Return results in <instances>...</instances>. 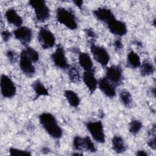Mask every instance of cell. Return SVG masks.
Returning a JSON list of instances; mask_svg holds the SVG:
<instances>
[{"instance_id":"27","label":"cell","mask_w":156,"mask_h":156,"mask_svg":"<svg viewBox=\"0 0 156 156\" xmlns=\"http://www.w3.org/2000/svg\"><path fill=\"white\" fill-rule=\"evenodd\" d=\"M27 55L32 61V62H37L38 60L39 55L38 52L30 47H27L24 50Z\"/></svg>"},{"instance_id":"16","label":"cell","mask_w":156,"mask_h":156,"mask_svg":"<svg viewBox=\"0 0 156 156\" xmlns=\"http://www.w3.org/2000/svg\"><path fill=\"white\" fill-rule=\"evenodd\" d=\"M83 80L89 91L93 93L96 90L98 85V82L94 76L93 71H85L83 76Z\"/></svg>"},{"instance_id":"14","label":"cell","mask_w":156,"mask_h":156,"mask_svg":"<svg viewBox=\"0 0 156 156\" xmlns=\"http://www.w3.org/2000/svg\"><path fill=\"white\" fill-rule=\"evenodd\" d=\"M15 38L23 44L29 43L32 38V30L27 27H20L13 32Z\"/></svg>"},{"instance_id":"4","label":"cell","mask_w":156,"mask_h":156,"mask_svg":"<svg viewBox=\"0 0 156 156\" xmlns=\"http://www.w3.org/2000/svg\"><path fill=\"white\" fill-rule=\"evenodd\" d=\"M87 128L96 141L100 143L105 142V133L101 121L88 122L87 124Z\"/></svg>"},{"instance_id":"1","label":"cell","mask_w":156,"mask_h":156,"mask_svg":"<svg viewBox=\"0 0 156 156\" xmlns=\"http://www.w3.org/2000/svg\"><path fill=\"white\" fill-rule=\"evenodd\" d=\"M40 122L52 137L60 138L62 135V130L58 125L55 117L49 113H43L40 116Z\"/></svg>"},{"instance_id":"28","label":"cell","mask_w":156,"mask_h":156,"mask_svg":"<svg viewBox=\"0 0 156 156\" xmlns=\"http://www.w3.org/2000/svg\"><path fill=\"white\" fill-rule=\"evenodd\" d=\"M9 153L11 155H30V152L26 151H23L21 149H18L16 148L11 147L9 149Z\"/></svg>"},{"instance_id":"25","label":"cell","mask_w":156,"mask_h":156,"mask_svg":"<svg viewBox=\"0 0 156 156\" xmlns=\"http://www.w3.org/2000/svg\"><path fill=\"white\" fill-rule=\"evenodd\" d=\"M68 77L73 83H78L80 81V76L79 71L75 67H72L68 70Z\"/></svg>"},{"instance_id":"3","label":"cell","mask_w":156,"mask_h":156,"mask_svg":"<svg viewBox=\"0 0 156 156\" xmlns=\"http://www.w3.org/2000/svg\"><path fill=\"white\" fill-rule=\"evenodd\" d=\"M30 5L34 8L36 18L40 22H44L50 16V11L44 1L32 0L29 1Z\"/></svg>"},{"instance_id":"29","label":"cell","mask_w":156,"mask_h":156,"mask_svg":"<svg viewBox=\"0 0 156 156\" xmlns=\"http://www.w3.org/2000/svg\"><path fill=\"white\" fill-rule=\"evenodd\" d=\"M6 54H7V56L10 62L13 63L16 61V53L14 51L9 50L7 52Z\"/></svg>"},{"instance_id":"33","label":"cell","mask_w":156,"mask_h":156,"mask_svg":"<svg viewBox=\"0 0 156 156\" xmlns=\"http://www.w3.org/2000/svg\"><path fill=\"white\" fill-rule=\"evenodd\" d=\"M114 46H115V48L117 50H119L122 48V43H121V41L119 40H116L115 43H114Z\"/></svg>"},{"instance_id":"5","label":"cell","mask_w":156,"mask_h":156,"mask_svg":"<svg viewBox=\"0 0 156 156\" xmlns=\"http://www.w3.org/2000/svg\"><path fill=\"white\" fill-rule=\"evenodd\" d=\"M73 144L74 148L77 151L85 150L91 152H95L96 151L94 144L88 136L82 138L79 136H77L74 137Z\"/></svg>"},{"instance_id":"35","label":"cell","mask_w":156,"mask_h":156,"mask_svg":"<svg viewBox=\"0 0 156 156\" xmlns=\"http://www.w3.org/2000/svg\"><path fill=\"white\" fill-rule=\"evenodd\" d=\"M74 2L79 8H80L82 7V4H83V1H74Z\"/></svg>"},{"instance_id":"12","label":"cell","mask_w":156,"mask_h":156,"mask_svg":"<svg viewBox=\"0 0 156 156\" xmlns=\"http://www.w3.org/2000/svg\"><path fill=\"white\" fill-rule=\"evenodd\" d=\"M109 30L113 34L118 36H123L127 33V27L124 23L117 20L116 18L107 24Z\"/></svg>"},{"instance_id":"34","label":"cell","mask_w":156,"mask_h":156,"mask_svg":"<svg viewBox=\"0 0 156 156\" xmlns=\"http://www.w3.org/2000/svg\"><path fill=\"white\" fill-rule=\"evenodd\" d=\"M136 155L138 156H147V154L144 151H138L136 152Z\"/></svg>"},{"instance_id":"11","label":"cell","mask_w":156,"mask_h":156,"mask_svg":"<svg viewBox=\"0 0 156 156\" xmlns=\"http://www.w3.org/2000/svg\"><path fill=\"white\" fill-rule=\"evenodd\" d=\"M107 79L113 85H118L122 80V69L119 66L113 65L108 68L106 72Z\"/></svg>"},{"instance_id":"24","label":"cell","mask_w":156,"mask_h":156,"mask_svg":"<svg viewBox=\"0 0 156 156\" xmlns=\"http://www.w3.org/2000/svg\"><path fill=\"white\" fill-rule=\"evenodd\" d=\"M120 99L126 107H129L132 103V96L130 93L126 90H122L119 94Z\"/></svg>"},{"instance_id":"15","label":"cell","mask_w":156,"mask_h":156,"mask_svg":"<svg viewBox=\"0 0 156 156\" xmlns=\"http://www.w3.org/2000/svg\"><path fill=\"white\" fill-rule=\"evenodd\" d=\"M94 16L100 21H103L107 24L115 18L112 12L107 8L101 7L93 11Z\"/></svg>"},{"instance_id":"20","label":"cell","mask_w":156,"mask_h":156,"mask_svg":"<svg viewBox=\"0 0 156 156\" xmlns=\"http://www.w3.org/2000/svg\"><path fill=\"white\" fill-rule=\"evenodd\" d=\"M65 96L71 106L77 107L79 105V98L74 91L72 90H66L65 92Z\"/></svg>"},{"instance_id":"6","label":"cell","mask_w":156,"mask_h":156,"mask_svg":"<svg viewBox=\"0 0 156 156\" xmlns=\"http://www.w3.org/2000/svg\"><path fill=\"white\" fill-rule=\"evenodd\" d=\"M38 41L43 49H48L54 46L55 38L54 34L48 29L41 28L38 34Z\"/></svg>"},{"instance_id":"19","label":"cell","mask_w":156,"mask_h":156,"mask_svg":"<svg viewBox=\"0 0 156 156\" xmlns=\"http://www.w3.org/2000/svg\"><path fill=\"white\" fill-rule=\"evenodd\" d=\"M112 144L113 150L117 153H122L126 149L125 143L119 136H115L112 140Z\"/></svg>"},{"instance_id":"10","label":"cell","mask_w":156,"mask_h":156,"mask_svg":"<svg viewBox=\"0 0 156 156\" xmlns=\"http://www.w3.org/2000/svg\"><path fill=\"white\" fill-rule=\"evenodd\" d=\"M20 66L22 71L27 76H32L35 73V68L32 65V61L27 55L24 50L21 54L20 59Z\"/></svg>"},{"instance_id":"30","label":"cell","mask_w":156,"mask_h":156,"mask_svg":"<svg viewBox=\"0 0 156 156\" xmlns=\"http://www.w3.org/2000/svg\"><path fill=\"white\" fill-rule=\"evenodd\" d=\"M1 35H2V37L3 40L5 41H8L9 40V38H10V37H11V33L8 30L2 31V33H1Z\"/></svg>"},{"instance_id":"31","label":"cell","mask_w":156,"mask_h":156,"mask_svg":"<svg viewBox=\"0 0 156 156\" xmlns=\"http://www.w3.org/2000/svg\"><path fill=\"white\" fill-rule=\"evenodd\" d=\"M148 145L153 150L155 149V136H152V138L149 140V141H148Z\"/></svg>"},{"instance_id":"21","label":"cell","mask_w":156,"mask_h":156,"mask_svg":"<svg viewBox=\"0 0 156 156\" xmlns=\"http://www.w3.org/2000/svg\"><path fill=\"white\" fill-rule=\"evenodd\" d=\"M127 62L130 67L134 68H138L141 65V62L139 55L133 51H130L128 54Z\"/></svg>"},{"instance_id":"18","label":"cell","mask_w":156,"mask_h":156,"mask_svg":"<svg viewBox=\"0 0 156 156\" xmlns=\"http://www.w3.org/2000/svg\"><path fill=\"white\" fill-rule=\"evenodd\" d=\"M79 62L80 65L85 70L93 71V62L90 55L86 52H81L79 56Z\"/></svg>"},{"instance_id":"26","label":"cell","mask_w":156,"mask_h":156,"mask_svg":"<svg viewBox=\"0 0 156 156\" xmlns=\"http://www.w3.org/2000/svg\"><path fill=\"white\" fill-rule=\"evenodd\" d=\"M142 127L141 122L136 119L132 120L129 124V132L135 135L139 132Z\"/></svg>"},{"instance_id":"32","label":"cell","mask_w":156,"mask_h":156,"mask_svg":"<svg viewBox=\"0 0 156 156\" xmlns=\"http://www.w3.org/2000/svg\"><path fill=\"white\" fill-rule=\"evenodd\" d=\"M85 33L88 37L92 38H94L96 37V34L91 29H87L85 30Z\"/></svg>"},{"instance_id":"22","label":"cell","mask_w":156,"mask_h":156,"mask_svg":"<svg viewBox=\"0 0 156 156\" xmlns=\"http://www.w3.org/2000/svg\"><path fill=\"white\" fill-rule=\"evenodd\" d=\"M33 88L37 94V96H48V91L46 88L42 84L40 80H37L33 83Z\"/></svg>"},{"instance_id":"23","label":"cell","mask_w":156,"mask_h":156,"mask_svg":"<svg viewBox=\"0 0 156 156\" xmlns=\"http://www.w3.org/2000/svg\"><path fill=\"white\" fill-rule=\"evenodd\" d=\"M154 71L153 65L149 61H144L141 66L140 73L142 76H147L152 74Z\"/></svg>"},{"instance_id":"17","label":"cell","mask_w":156,"mask_h":156,"mask_svg":"<svg viewBox=\"0 0 156 156\" xmlns=\"http://www.w3.org/2000/svg\"><path fill=\"white\" fill-rule=\"evenodd\" d=\"M5 17L7 21L16 27H20L23 23L22 18L17 13V12L12 9H9L5 12Z\"/></svg>"},{"instance_id":"13","label":"cell","mask_w":156,"mask_h":156,"mask_svg":"<svg viewBox=\"0 0 156 156\" xmlns=\"http://www.w3.org/2000/svg\"><path fill=\"white\" fill-rule=\"evenodd\" d=\"M99 89L107 96L113 98L116 94V90L114 85L110 82L107 77L101 79L98 82Z\"/></svg>"},{"instance_id":"7","label":"cell","mask_w":156,"mask_h":156,"mask_svg":"<svg viewBox=\"0 0 156 156\" xmlns=\"http://www.w3.org/2000/svg\"><path fill=\"white\" fill-rule=\"evenodd\" d=\"M90 50L94 58L102 66H105L108 63L110 56L105 48L92 43L90 46Z\"/></svg>"},{"instance_id":"2","label":"cell","mask_w":156,"mask_h":156,"mask_svg":"<svg viewBox=\"0 0 156 156\" xmlns=\"http://www.w3.org/2000/svg\"><path fill=\"white\" fill-rule=\"evenodd\" d=\"M56 18L60 23L71 30L76 29L77 27L76 18L73 13L65 8L59 7L57 9Z\"/></svg>"},{"instance_id":"8","label":"cell","mask_w":156,"mask_h":156,"mask_svg":"<svg viewBox=\"0 0 156 156\" xmlns=\"http://www.w3.org/2000/svg\"><path fill=\"white\" fill-rule=\"evenodd\" d=\"M1 91L2 95L7 98L14 96L16 93V87L13 81L5 74L1 77Z\"/></svg>"},{"instance_id":"9","label":"cell","mask_w":156,"mask_h":156,"mask_svg":"<svg viewBox=\"0 0 156 156\" xmlns=\"http://www.w3.org/2000/svg\"><path fill=\"white\" fill-rule=\"evenodd\" d=\"M52 59L58 68L62 69H66L69 67L66 57L65 56V51L61 46H58L54 52L51 55Z\"/></svg>"}]
</instances>
